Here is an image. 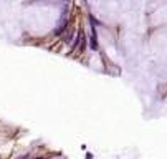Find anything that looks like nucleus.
Here are the masks:
<instances>
[{"label": "nucleus", "mask_w": 167, "mask_h": 159, "mask_svg": "<svg viewBox=\"0 0 167 159\" xmlns=\"http://www.w3.org/2000/svg\"><path fill=\"white\" fill-rule=\"evenodd\" d=\"M93 25V33H91V38H89V43H91V48L93 50H98V35H96V30H94V23L91 22Z\"/></svg>", "instance_id": "3"}, {"label": "nucleus", "mask_w": 167, "mask_h": 159, "mask_svg": "<svg viewBox=\"0 0 167 159\" xmlns=\"http://www.w3.org/2000/svg\"><path fill=\"white\" fill-rule=\"evenodd\" d=\"M75 38H76L75 30H66V33L63 35V43H65V45H70V43L75 41Z\"/></svg>", "instance_id": "1"}, {"label": "nucleus", "mask_w": 167, "mask_h": 159, "mask_svg": "<svg viewBox=\"0 0 167 159\" xmlns=\"http://www.w3.org/2000/svg\"><path fill=\"white\" fill-rule=\"evenodd\" d=\"M68 25H70V23H68V20H65V18H63V20H61V23L58 25V28H55V35H61L63 32H66V30H68Z\"/></svg>", "instance_id": "2"}, {"label": "nucleus", "mask_w": 167, "mask_h": 159, "mask_svg": "<svg viewBox=\"0 0 167 159\" xmlns=\"http://www.w3.org/2000/svg\"><path fill=\"white\" fill-rule=\"evenodd\" d=\"M36 159H46V158H36Z\"/></svg>", "instance_id": "4"}]
</instances>
